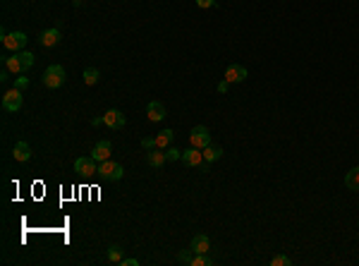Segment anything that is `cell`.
Masks as SVG:
<instances>
[{
  "label": "cell",
  "instance_id": "obj_1",
  "mask_svg": "<svg viewBox=\"0 0 359 266\" xmlns=\"http://www.w3.org/2000/svg\"><path fill=\"white\" fill-rule=\"evenodd\" d=\"M44 84L48 89H60L65 84V67L63 65H51L44 72Z\"/></svg>",
  "mask_w": 359,
  "mask_h": 266
},
{
  "label": "cell",
  "instance_id": "obj_2",
  "mask_svg": "<svg viewBox=\"0 0 359 266\" xmlns=\"http://www.w3.org/2000/svg\"><path fill=\"white\" fill-rule=\"evenodd\" d=\"M122 166L120 163H115V161H101V166H98V175L103 177V180H110V182H118V180H122Z\"/></svg>",
  "mask_w": 359,
  "mask_h": 266
},
{
  "label": "cell",
  "instance_id": "obj_3",
  "mask_svg": "<svg viewBox=\"0 0 359 266\" xmlns=\"http://www.w3.org/2000/svg\"><path fill=\"white\" fill-rule=\"evenodd\" d=\"M189 144L204 151V149L211 144V132H208V127H204V125H196L194 130L189 132Z\"/></svg>",
  "mask_w": 359,
  "mask_h": 266
},
{
  "label": "cell",
  "instance_id": "obj_4",
  "mask_svg": "<svg viewBox=\"0 0 359 266\" xmlns=\"http://www.w3.org/2000/svg\"><path fill=\"white\" fill-rule=\"evenodd\" d=\"M27 34L24 32H12V34H8V36H3V46L8 48V51H12V53H20L24 46H27Z\"/></svg>",
  "mask_w": 359,
  "mask_h": 266
},
{
  "label": "cell",
  "instance_id": "obj_5",
  "mask_svg": "<svg viewBox=\"0 0 359 266\" xmlns=\"http://www.w3.org/2000/svg\"><path fill=\"white\" fill-rule=\"evenodd\" d=\"M3 108L8 113H17L22 108V91L20 89H10V91H5V96H3Z\"/></svg>",
  "mask_w": 359,
  "mask_h": 266
},
{
  "label": "cell",
  "instance_id": "obj_6",
  "mask_svg": "<svg viewBox=\"0 0 359 266\" xmlns=\"http://www.w3.org/2000/svg\"><path fill=\"white\" fill-rule=\"evenodd\" d=\"M98 161H94V158H77L75 161V173H79V175H94V173H98Z\"/></svg>",
  "mask_w": 359,
  "mask_h": 266
},
{
  "label": "cell",
  "instance_id": "obj_7",
  "mask_svg": "<svg viewBox=\"0 0 359 266\" xmlns=\"http://www.w3.org/2000/svg\"><path fill=\"white\" fill-rule=\"evenodd\" d=\"M182 161H185L189 168H199L204 163V151L196 149V146H189L187 151H182Z\"/></svg>",
  "mask_w": 359,
  "mask_h": 266
},
{
  "label": "cell",
  "instance_id": "obj_8",
  "mask_svg": "<svg viewBox=\"0 0 359 266\" xmlns=\"http://www.w3.org/2000/svg\"><path fill=\"white\" fill-rule=\"evenodd\" d=\"M103 125H108L110 130H122V127H125V115H122L118 108H110V111L103 115Z\"/></svg>",
  "mask_w": 359,
  "mask_h": 266
},
{
  "label": "cell",
  "instance_id": "obj_9",
  "mask_svg": "<svg viewBox=\"0 0 359 266\" xmlns=\"http://www.w3.org/2000/svg\"><path fill=\"white\" fill-rule=\"evenodd\" d=\"M247 67L244 65H230L228 70H225V82L228 84H237V82H244L247 79Z\"/></svg>",
  "mask_w": 359,
  "mask_h": 266
},
{
  "label": "cell",
  "instance_id": "obj_10",
  "mask_svg": "<svg viewBox=\"0 0 359 266\" xmlns=\"http://www.w3.org/2000/svg\"><path fill=\"white\" fill-rule=\"evenodd\" d=\"M110 151H113L110 142H108V139H101V142L94 146V151H91V158H94V161H98V163H101V161H108V158H110Z\"/></svg>",
  "mask_w": 359,
  "mask_h": 266
},
{
  "label": "cell",
  "instance_id": "obj_11",
  "mask_svg": "<svg viewBox=\"0 0 359 266\" xmlns=\"http://www.w3.org/2000/svg\"><path fill=\"white\" fill-rule=\"evenodd\" d=\"M39 41L44 48H53V46L60 44V29L58 27H51V29H46L41 36H39Z\"/></svg>",
  "mask_w": 359,
  "mask_h": 266
},
{
  "label": "cell",
  "instance_id": "obj_12",
  "mask_svg": "<svg viewBox=\"0 0 359 266\" xmlns=\"http://www.w3.org/2000/svg\"><path fill=\"white\" fill-rule=\"evenodd\" d=\"M146 115H149L151 122H161L165 118V106L161 101H151V103L146 106Z\"/></svg>",
  "mask_w": 359,
  "mask_h": 266
},
{
  "label": "cell",
  "instance_id": "obj_13",
  "mask_svg": "<svg viewBox=\"0 0 359 266\" xmlns=\"http://www.w3.org/2000/svg\"><path fill=\"white\" fill-rule=\"evenodd\" d=\"M189 247H192L194 254H206L208 249H211V240H208L206 235H194L192 242H189Z\"/></svg>",
  "mask_w": 359,
  "mask_h": 266
},
{
  "label": "cell",
  "instance_id": "obj_14",
  "mask_svg": "<svg viewBox=\"0 0 359 266\" xmlns=\"http://www.w3.org/2000/svg\"><path fill=\"white\" fill-rule=\"evenodd\" d=\"M165 161H168L165 149H151V151L146 154V163H149L151 168H163Z\"/></svg>",
  "mask_w": 359,
  "mask_h": 266
},
{
  "label": "cell",
  "instance_id": "obj_15",
  "mask_svg": "<svg viewBox=\"0 0 359 266\" xmlns=\"http://www.w3.org/2000/svg\"><path fill=\"white\" fill-rule=\"evenodd\" d=\"M12 156H15V161L24 163V161L32 158V146L27 144V142H17V144L12 146Z\"/></svg>",
  "mask_w": 359,
  "mask_h": 266
},
{
  "label": "cell",
  "instance_id": "obj_16",
  "mask_svg": "<svg viewBox=\"0 0 359 266\" xmlns=\"http://www.w3.org/2000/svg\"><path fill=\"white\" fill-rule=\"evenodd\" d=\"M173 137H175L173 130H163V132H158L156 134V149H168V146L173 144Z\"/></svg>",
  "mask_w": 359,
  "mask_h": 266
},
{
  "label": "cell",
  "instance_id": "obj_17",
  "mask_svg": "<svg viewBox=\"0 0 359 266\" xmlns=\"http://www.w3.org/2000/svg\"><path fill=\"white\" fill-rule=\"evenodd\" d=\"M5 70L8 72H12V75H22L24 67H22V60H20V56L15 53L12 58H5Z\"/></svg>",
  "mask_w": 359,
  "mask_h": 266
},
{
  "label": "cell",
  "instance_id": "obj_18",
  "mask_svg": "<svg viewBox=\"0 0 359 266\" xmlns=\"http://www.w3.org/2000/svg\"><path fill=\"white\" fill-rule=\"evenodd\" d=\"M220 156H223V149L216 146V144H208L206 149H204V161H206V163H213V161H218Z\"/></svg>",
  "mask_w": 359,
  "mask_h": 266
},
{
  "label": "cell",
  "instance_id": "obj_19",
  "mask_svg": "<svg viewBox=\"0 0 359 266\" xmlns=\"http://www.w3.org/2000/svg\"><path fill=\"white\" fill-rule=\"evenodd\" d=\"M345 185H347L349 189L359 192V168H352L347 175H345Z\"/></svg>",
  "mask_w": 359,
  "mask_h": 266
},
{
  "label": "cell",
  "instance_id": "obj_20",
  "mask_svg": "<svg viewBox=\"0 0 359 266\" xmlns=\"http://www.w3.org/2000/svg\"><path fill=\"white\" fill-rule=\"evenodd\" d=\"M108 261L110 264H120L122 261V247L120 244H113L108 249Z\"/></svg>",
  "mask_w": 359,
  "mask_h": 266
},
{
  "label": "cell",
  "instance_id": "obj_21",
  "mask_svg": "<svg viewBox=\"0 0 359 266\" xmlns=\"http://www.w3.org/2000/svg\"><path fill=\"white\" fill-rule=\"evenodd\" d=\"M96 82H98V70L96 67H87V70H84V84L94 87Z\"/></svg>",
  "mask_w": 359,
  "mask_h": 266
},
{
  "label": "cell",
  "instance_id": "obj_22",
  "mask_svg": "<svg viewBox=\"0 0 359 266\" xmlns=\"http://www.w3.org/2000/svg\"><path fill=\"white\" fill-rule=\"evenodd\" d=\"M17 56H20V60H22L24 72H27V70H32V67H34V53H27V51H20Z\"/></svg>",
  "mask_w": 359,
  "mask_h": 266
},
{
  "label": "cell",
  "instance_id": "obj_23",
  "mask_svg": "<svg viewBox=\"0 0 359 266\" xmlns=\"http://www.w3.org/2000/svg\"><path fill=\"white\" fill-rule=\"evenodd\" d=\"M292 261H290V256H285V254H275L271 259V266H290Z\"/></svg>",
  "mask_w": 359,
  "mask_h": 266
},
{
  "label": "cell",
  "instance_id": "obj_24",
  "mask_svg": "<svg viewBox=\"0 0 359 266\" xmlns=\"http://www.w3.org/2000/svg\"><path fill=\"white\" fill-rule=\"evenodd\" d=\"M211 264V259H208L206 254H196L192 256V266H208Z\"/></svg>",
  "mask_w": 359,
  "mask_h": 266
},
{
  "label": "cell",
  "instance_id": "obj_25",
  "mask_svg": "<svg viewBox=\"0 0 359 266\" xmlns=\"http://www.w3.org/2000/svg\"><path fill=\"white\" fill-rule=\"evenodd\" d=\"M165 156H168V161H177V158H182V151H180V149H175V146H168Z\"/></svg>",
  "mask_w": 359,
  "mask_h": 266
},
{
  "label": "cell",
  "instance_id": "obj_26",
  "mask_svg": "<svg viewBox=\"0 0 359 266\" xmlns=\"http://www.w3.org/2000/svg\"><path fill=\"white\" fill-rule=\"evenodd\" d=\"M27 87H29V79H27V77H17V79H15V89L24 91Z\"/></svg>",
  "mask_w": 359,
  "mask_h": 266
},
{
  "label": "cell",
  "instance_id": "obj_27",
  "mask_svg": "<svg viewBox=\"0 0 359 266\" xmlns=\"http://www.w3.org/2000/svg\"><path fill=\"white\" fill-rule=\"evenodd\" d=\"M182 264H192V247L187 249V252H180V256H177Z\"/></svg>",
  "mask_w": 359,
  "mask_h": 266
},
{
  "label": "cell",
  "instance_id": "obj_28",
  "mask_svg": "<svg viewBox=\"0 0 359 266\" xmlns=\"http://www.w3.org/2000/svg\"><path fill=\"white\" fill-rule=\"evenodd\" d=\"M142 146L146 149V151H151V149H156V137H151V139H142Z\"/></svg>",
  "mask_w": 359,
  "mask_h": 266
},
{
  "label": "cell",
  "instance_id": "obj_29",
  "mask_svg": "<svg viewBox=\"0 0 359 266\" xmlns=\"http://www.w3.org/2000/svg\"><path fill=\"white\" fill-rule=\"evenodd\" d=\"M196 5H199L201 10H208V8H213V5H216V0H196Z\"/></svg>",
  "mask_w": 359,
  "mask_h": 266
},
{
  "label": "cell",
  "instance_id": "obj_30",
  "mask_svg": "<svg viewBox=\"0 0 359 266\" xmlns=\"http://www.w3.org/2000/svg\"><path fill=\"white\" fill-rule=\"evenodd\" d=\"M120 264H122V266H139V261H137V259H132V256H130V259H122Z\"/></svg>",
  "mask_w": 359,
  "mask_h": 266
},
{
  "label": "cell",
  "instance_id": "obj_31",
  "mask_svg": "<svg viewBox=\"0 0 359 266\" xmlns=\"http://www.w3.org/2000/svg\"><path fill=\"white\" fill-rule=\"evenodd\" d=\"M228 82H225V79H223V82H220V84H218V91H220V94H225V91H228Z\"/></svg>",
  "mask_w": 359,
  "mask_h": 266
},
{
  "label": "cell",
  "instance_id": "obj_32",
  "mask_svg": "<svg viewBox=\"0 0 359 266\" xmlns=\"http://www.w3.org/2000/svg\"><path fill=\"white\" fill-rule=\"evenodd\" d=\"M101 122H103V118H94V120H91V125H94V127H98Z\"/></svg>",
  "mask_w": 359,
  "mask_h": 266
},
{
  "label": "cell",
  "instance_id": "obj_33",
  "mask_svg": "<svg viewBox=\"0 0 359 266\" xmlns=\"http://www.w3.org/2000/svg\"><path fill=\"white\" fill-rule=\"evenodd\" d=\"M72 3H82V0H72Z\"/></svg>",
  "mask_w": 359,
  "mask_h": 266
}]
</instances>
